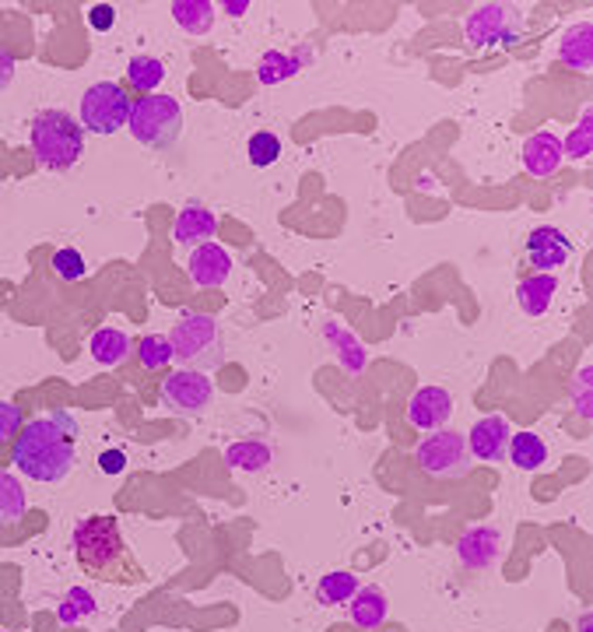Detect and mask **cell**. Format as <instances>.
<instances>
[{"label": "cell", "instance_id": "ba28073f", "mask_svg": "<svg viewBox=\"0 0 593 632\" xmlns=\"http://www.w3.org/2000/svg\"><path fill=\"white\" fill-rule=\"evenodd\" d=\"M467 43L470 46H513L520 32H523V14L517 8H509V4H481L467 14Z\"/></svg>", "mask_w": 593, "mask_h": 632}, {"label": "cell", "instance_id": "4dcf8cb0", "mask_svg": "<svg viewBox=\"0 0 593 632\" xmlns=\"http://www.w3.org/2000/svg\"><path fill=\"white\" fill-rule=\"evenodd\" d=\"M326 338H331V341L337 344V355H341V362H344V370L358 373L362 365H365V355H362L358 344H355L352 338H347L344 331H337V323H326Z\"/></svg>", "mask_w": 593, "mask_h": 632}, {"label": "cell", "instance_id": "e0dca14e", "mask_svg": "<svg viewBox=\"0 0 593 632\" xmlns=\"http://www.w3.org/2000/svg\"><path fill=\"white\" fill-rule=\"evenodd\" d=\"M347 615H352V622L365 632H376L386 615H391V601H386V594L379 587H358L355 590V598L347 601Z\"/></svg>", "mask_w": 593, "mask_h": 632}, {"label": "cell", "instance_id": "484cf974", "mask_svg": "<svg viewBox=\"0 0 593 632\" xmlns=\"http://www.w3.org/2000/svg\"><path fill=\"white\" fill-rule=\"evenodd\" d=\"M25 517V488L11 472L0 467V524H18Z\"/></svg>", "mask_w": 593, "mask_h": 632}, {"label": "cell", "instance_id": "9c48e42d", "mask_svg": "<svg viewBox=\"0 0 593 632\" xmlns=\"http://www.w3.org/2000/svg\"><path fill=\"white\" fill-rule=\"evenodd\" d=\"M215 397V383L208 373L194 370H176L173 376L162 380V404L173 407L179 415H200Z\"/></svg>", "mask_w": 593, "mask_h": 632}, {"label": "cell", "instance_id": "52a82bcc", "mask_svg": "<svg viewBox=\"0 0 593 632\" xmlns=\"http://www.w3.org/2000/svg\"><path fill=\"white\" fill-rule=\"evenodd\" d=\"M415 464L433 478H464L470 472L467 439L454 429H436L415 446Z\"/></svg>", "mask_w": 593, "mask_h": 632}, {"label": "cell", "instance_id": "1f68e13d", "mask_svg": "<svg viewBox=\"0 0 593 632\" xmlns=\"http://www.w3.org/2000/svg\"><path fill=\"white\" fill-rule=\"evenodd\" d=\"M81 615H95V598L89 594V590H81V587H74L71 594H67V601L60 604V622H77Z\"/></svg>", "mask_w": 593, "mask_h": 632}, {"label": "cell", "instance_id": "cb8c5ba5", "mask_svg": "<svg viewBox=\"0 0 593 632\" xmlns=\"http://www.w3.org/2000/svg\"><path fill=\"white\" fill-rule=\"evenodd\" d=\"M166 81V64L158 56H134L127 64V85L137 89L141 95H155V89Z\"/></svg>", "mask_w": 593, "mask_h": 632}, {"label": "cell", "instance_id": "30bf717a", "mask_svg": "<svg viewBox=\"0 0 593 632\" xmlns=\"http://www.w3.org/2000/svg\"><path fill=\"white\" fill-rule=\"evenodd\" d=\"M523 253L530 260V268H538V274H551L555 268H562V263L572 257V242L562 229L555 226H541L527 236L523 242Z\"/></svg>", "mask_w": 593, "mask_h": 632}, {"label": "cell", "instance_id": "83f0119b", "mask_svg": "<svg viewBox=\"0 0 593 632\" xmlns=\"http://www.w3.org/2000/svg\"><path fill=\"white\" fill-rule=\"evenodd\" d=\"M137 359H141V365H145V370H166V365L173 362V344H169V338H162V334L141 338Z\"/></svg>", "mask_w": 593, "mask_h": 632}, {"label": "cell", "instance_id": "d590c367", "mask_svg": "<svg viewBox=\"0 0 593 632\" xmlns=\"http://www.w3.org/2000/svg\"><path fill=\"white\" fill-rule=\"evenodd\" d=\"M89 25L95 32H110L116 25V8L113 4H92L89 8Z\"/></svg>", "mask_w": 593, "mask_h": 632}, {"label": "cell", "instance_id": "f1b7e54d", "mask_svg": "<svg viewBox=\"0 0 593 632\" xmlns=\"http://www.w3.org/2000/svg\"><path fill=\"white\" fill-rule=\"evenodd\" d=\"M562 152H565V155H572L576 162L590 158V152H593V113H590V110L580 116V124L572 127V134L565 137Z\"/></svg>", "mask_w": 593, "mask_h": 632}, {"label": "cell", "instance_id": "ac0fdd59", "mask_svg": "<svg viewBox=\"0 0 593 632\" xmlns=\"http://www.w3.org/2000/svg\"><path fill=\"white\" fill-rule=\"evenodd\" d=\"M555 292H559L555 274H530L517 284V302L527 317H544Z\"/></svg>", "mask_w": 593, "mask_h": 632}, {"label": "cell", "instance_id": "8fae6325", "mask_svg": "<svg viewBox=\"0 0 593 632\" xmlns=\"http://www.w3.org/2000/svg\"><path fill=\"white\" fill-rule=\"evenodd\" d=\"M509 422L499 418V415H488V418H478L470 425V433L464 436L467 439V454L478 457V460H506V450H509Z\"/></svg>", "mask_w": 593, "mask_h": 632}, {"label": "cell", "instance_id": "6da1fadb", "mask_svg": "<svg viewBox=\"0 0 593 632\" xmlns=\"http://www.w3.org/2000/svg\"><path fill=\"white\" fill-rule=\"evenodd\" d=\"M74 436H77V422L67 412H50L43 418H32L14 439L11 464L32 481H46L56 485L74 472Z\"/></svg>", "mask_w": 593, "mask_h": 632}, {"label": "cell", "instance_id": "f546056e", "mask_svg": "<svg viewBox=\"0 0 593 632\" xmlns=\"http://www.w3.org/2000/svg\"><path fill=\"white\" fill-rule=\"evenodd\" d=\"M247 152H250V162H253L257 169L274 166L278 155H281V141H278V134H271V131H257V134L250 137Z\"/></svg>", "mask_w": 593, "mask_h": 632}, {"label": "cell", "instance_id": "9a60e30c", "mask_svg": "<svg viewBox=\"0 0 593 632\" xmlns=\"http://www.w3.org/2000/svg\"><path fill=\"white\" fill-rule=\"evenodd\" d=\"M562 141L551 134V131H538V134H530L527 137V145H523V166L530 176H551L559 166H562Z\"/></svg>", "mask_w": 593, "mask_h": 632}, {"label": "cell", "instance_id": "74e56055", "mask_svg": "<svg viewBox=\"0 0 593 632\" xmlns=\"http://www.w3.org/2000/svg\"><path fill=\"white\" fill-rule=\"evenodd\" d=\"M14 53H8V50H0V92H4L11 81H14Z\"/></svg>", "mask_w": 593, "mask_h": 632}, {"label": "cell", "instance_id": "8992f818", "mask_svg": "<svg viewBox=\"0 0 593 632\" xmlns=\"http://www.w3.org/2000/svg\"><path fill=\"white\" fill-rule=\"evenodd\" d=\"M131 95L116 81H98L81 95V131L92 134H116L131 120Z\"/></svg>", "mask_w": 593, "mask_h": 632}, {"label": "cell", "instance_id": "d6986e66", "mask_svg": "<svg viewBox=\"0 0 593 632\" xmlns=\"http://www.w3.org/2000/svg\"><path fill=\"white\" fill-rule=\"evenodd\" d=\"M559 56L565 60V68L586 74V71L593 68V29H590L586 22L572 25V29L562 35V43H559Z\"/></svg>", "mask_w": 593, "mask_h": 632}, {"label": "cell", "instance_id": "836d02e7", "mask_svg": "<svg viewBox=\"0 0 593 632\" xmlns=\"http://www.w3.org/2000/svg\"><path fill=\"white\" fill-rule=\"evenodd\" d=\"M25 429V415H22V407L11 404V401H0V446L18 439V433Z\"/></svg>", "mask_w": 593, "mask_h": 632}, {"label": "cell", "instance_id": "d4e9b609", "mask_svg": "<svg viewBox=\"0 0 593 632\" xmlns=\"http://www.w3.org/2000/svg\"><path fill=\"white\" fill-rule=\"evenodd\" d=\"M305 60H310V53H299V56H289V53H281V50L263 53L260 68H257L260 85H278V81L292 77V74L305 64Z\"/></svg>", "mask_w": 593, "mask_h": 632}, {"label": "cell", "instance_id": "4316f807", "mask_svg": "<svg viewBox=\"0 0 593 632\" xmlns=\"http://www.w3.org/2000/svg\"><path fill=\"white\" fill-rule=\"evenodd\" d=\"M358 590V580L347 573V569H334V573H326L316 587V598L320 604H347L355 598Z\"/></svg>", "mask_w": 593, "mask_h": 632}, {"label": "cell", "instance_id": "7402d4cb", "mask_svg": "<svg viewBox=\"0 0 593 632\" xmlns=\"http://www.w3.org/2000/svg\"><path fill=\"white\" fill-rule=\"evenodd\" d=\"M225 460H229L236 472H268L271 464V446L260 443V439H242V443H232L229 450H225Z\"/></svg>", "mask_w": 593, "mask_h": 632}, {"label": "cell", "instance_id": "5bb4252c", "mask_svg": "<svg viewBox=\"0 0 593 632\" xmlns=\"http://www.w3.org/2000/svg\"><path fill=\"white\" fill-rule=\"evenodd\" d=\"M215 232H218V218L197 200L183 204V211L173 221V239L179 242V247H200V242H211Z\"/></svg>", "mask_w": 593, "mask_h": 632}, {"label": "cell", "instance_id": "ab89813d", "mask_svg": "<svg viewBox=\"0 0 593 632\" xmlns=\"http://www.w3.org/2000/svg\"><path fill=\"white\" fill-rule=\"evenodd\" d=\"M580 632H590V615H583V622H580Z\"/></svg>", "mask_w": 593, "mask_h": 632}, {"label": "cell", "instance_id": "3957f363", "mask_svg": "<svg viewBox=\"0 0 593 632\" xmlns=\"http://www.w3.org/2000/svg\"><path fill=\"white\" fill-rule=\"evenodd\" d=\"M169 344H173V359L183 370H194V373H208L225 359L221 328L211 313H183L173 328Z\"/></svg>", "mask_w": 593, "mask_h": 632}, {"label": "cell", "instance_id": "2e32d148", "mask_svg": "<svg viewBox=\"0 0 593 632\" xmlns=\"http://www.w3.org/2000/svg\"><path fill=\"white\" fill-rule=\"evenodd\" d=\"M457 556L467 569H485L492 566L499 556V531L492 524H481V527H470V531L460 538L457 545Z\"/></svg>", "mask_w": 593, "mask_h": 632}, {"label": "cell", "instance_id": "44dd1931", "mask_svg": "<svg viewBox=\"0 0 593 632\" xmlns=\"http://www.w3.org/2000/svg\"><path fill=\"white\" fill-rule=\"evenodd\" d=\"M506 457L513 460L520 472H538V467H544V460H548V443L538 433H517V436H509Z\"/></svg>", "mask_w": 593, "mask_h": 632}, {"label": "cell", "instance_id": "8d00e7d4", "mask_svg": "<svg viewBox=\"0 0 593 632\" xmlns=\"http://www.w3.org/2000/svg\"><path fill=\"white\" fill-rule=\"evenodd\" d=\"M127 467V457L119 454V450H106V454H98V472L102 475H119Z\"/></svg>", "mask_w": 593, "mask_h": 632}, {"label": "cell", "instance_id": "f35d334b", "mask_svg": "<svg viewBox=\"0 0 593 632\" xmlns=\"http://www.w3.org/2000/svg\"><path fill=\"white\" fill-rule=\"evenodd\" d=\"M221 8H225V14H236V18H239V14L250 11V0H225Z\"/></svg>", "mask_w": 593, "mask_h": 632}, {"label": "cell", "instance_id": "603a6c76", "mask_svg": "<svg viewBox=\"0 0 593 632\" xmlns=\"http://www.w3.org/2000/svg\"><path fill=\"white\" fill-rule=\"evenodd\" d=\"M173 18H176L179 29L204 35V32H211V25H215V4H211V0H176Z\"/></svg>", "mask_w": 593, "mask_h": 632}, {"label": "cell", "instance_id": "ffe728a7", "mask_svg": "<svg viewBox=\"0 0 593 632\" xmlns=\"http://www.w3.org/2000/svg\"><path fill=\"white\" fill-rule=\"evenodd\" d=\"M89 352L98 365H119L131 355V338L119 328H98L89 341Z\"/></svg>", "mask_w": 593, "mask_h": 632}, {"label": "cell", "instance_id": "e575fe53", "mask_svg": "<svg viewBox=\"0 0 593 632\" xmlns=\"http://www.w3.org/2000/svg\"><path fill=\"white\" fill-rule=\"evenodd\" d=\"M593 376V370L590 365H583V370L576 373V380H572V386H569V397H572V404H576V412L583 415V418H590L593 415V397H590V380Z\"/></svg>", "mask_w": 593, "mask_h": 632}, {"label": "cell", "instance_id": "4fadbf2b", "mask_svg": "<svg viewBox=\"0 0 593 632\" xmlns=\"http://www.w3.org/2000/svg\"><path fill=\"white\" fill-rule=\"evenodd\" d=\"M449 415H454V397H449L443 386H422V391H415V397L407 401V422L422 433L439 429Z\"/></svg>", "mask_w": 593, "mask_h": 632}, {"label": "cell", "instance_id": "d6a6232c", "mask_svg": "<svg viewBox=\"0 0 593 632\" xmlns=\"http://www.w3.org/2000/svg\"><path fill=\"white\" fill-rule=\"evenodd\" d=\"M50 263H53V271L64 281H77V278L89 274V263H85V257H81L77 250H56Z\"/></svg>", "mask_w": 593, "mask_h": 632}, {"label": "cell", "instance_id": "277c9868", "mask_svg": "<svg viewBox=\"0 0 593 632\" xmlns=\"http://www.w3.org/2000/svg\"><path fill=\"white\" fill-rule=\"evenodd\" d=\"M127 127L134 134V141H141L145 148L166 152L173 148L179 134H183V106L173 95H145L131 106V120Z\"/></svg>", "mask_w": 593, "mask_h": 632}, {"label": "cell", "instance_id": "7a4b0ae2", "mask_svg": "<svg viewBox=\"0 0 593 632\" xmlns=\"http://www.w3.org/2000/svg\"><path fill=\"white\" fill-rule=\"evenodd\" d=\"M32 155L43 169L64 173L85 155V131L64 110H43L32 120Z\"/></svg>", "mask_w": 593, "mask_h": 632}, {"label": "cell", "instance_id": "7c38bea8", "mask_svg": "<svg viewBox=\"0 0 593 632\" xmlns=\"http://www.w3.org/2000/svg\"><path fill=\"white\" fill-rule=\"evenodd\" d=\"M187 271H190V281L200 284V289H218V284H225L232 274V257L225 247H218V242H200L187 260Z\"/></svg>", "mask_w": 593, "mask_h": 632}, {"label": "cell", "instance_id": "5b68a950", "mask_svg": "<svg viewBox=\"0 0 593 632\" xmlns=\"http://www.w3.org/2000/svg\"><path fill=\"white\" fill-rule=\"evenodd\" d=\"M74 552L81 566L92 569L95 577L110 580V569L124 556V538L113 517H89L74 527Z\"/></svg>", "mask_w": 593, "mask_h": 632}]
</instances>
